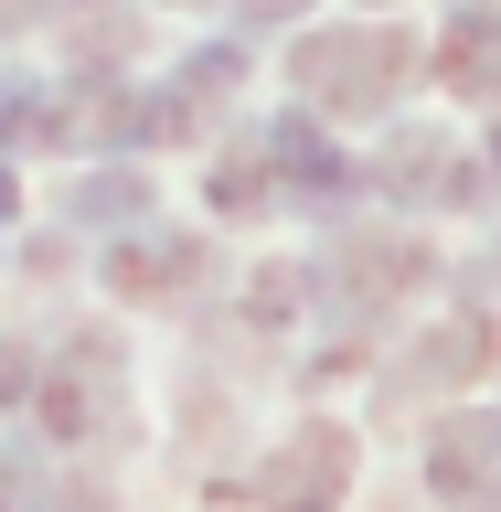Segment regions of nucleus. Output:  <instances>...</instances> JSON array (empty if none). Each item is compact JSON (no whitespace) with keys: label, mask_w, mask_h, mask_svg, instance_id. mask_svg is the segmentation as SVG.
I'll list each match as a JSON object with an SVG mask.
<instances>
[{"label":"nucleus","mask_w":501,"mask_h":512,"mask_svg":"<svg viewBox=\"0 0 501 512\" xmlns=\"http://www.w3.org/2000/svg\"><path fill=\"white\" fill-rule=\"evenodd\" d=\"M427 470H438V491H448V502H501V427H480V416L438 427Z\"/></svg>","instance_id":"obj_1"}]
</instances>
